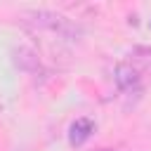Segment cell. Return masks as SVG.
<instances>
[{"label":"cell","instance_id":"6da1fadb","mask_svg":"<svg viewBox=\"0 0 151 151\" xmlns=\"http://www.w3.org/2000/svg\"><path fill=\"white\" fill-rule=\"evenodd\" d=\"M28 19L38 26V28H45V31H52L57 33L59 38H66V40H76L80 35V26L73 24L68 17L64 14H57V12H50V9H38V12H31Z\"/></svg>","mask_w":151,"mask_h":151},{"label":"cell","instance_id":"7a4b0ae2","mask_svg":"<svg viewBox=\"0 0 151 151\" xmlns=\"http://www.w3.org/2000/svg\"><path fill=\"white\" fill-rule=\"evenodd\" d=\"M113 80H116L118 90L125 92V94H137V92L142 90V76H139V71H137L132 64H127V61H123V64L116 66Z\"/></svg>","mask_w":151,"mask_h":151},{"label":"cell","instance_id":"3957f363","mask_svg":"<svg viewBox=\"0 0 151 151\" xmlns=\"http://www.w3.org/2000/svg\"><path fill=\"white\" fill-rule=\"evenodd\" d=\"M12 61H14V66H17L19 71H24V73H38V71L42 68L38 54H35L31 47H17V50L12 52Z\"/></svg>","mask_w":151,"mask_h":151},{"label":"cell","instance_id":"277c9868","mask_svg":"<svg viewBox=\"0 0 151 151\" xmlns=\"http://www.w3.org/2000/svg\"><path fill=\"white\" fill-rule=\"evenodd\" d=\"M94 132V120L92 118H76L73 125L68 127V142L71 146H80L85 144Z\"/></svg>","mask_w":151,"mask_h":151},{"label":"cell","instance_id":"5b68a950","mask_svg":"<svg viewBox=\"0 0 151 151\" xmlns=\"http://www.w3.org/2000/svg\"><path fill=\"white\" fill-rule=\"evenodd\" d=\"M92 151H116V149H109V146H101V149H92Z\"/></svg>","mask_w":151,"mask_h":151}]
</instances>
